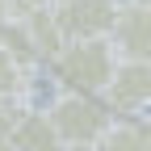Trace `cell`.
Returning a JSON list of instances; mask_svg holds the SVG:
<instances>
[{"mask_svg": "<svg viewBox=\"0 0 151 151\" xmlns=\"http://www.w3.org/2000/svg\"><path fill=\"white\" fill-rule=\"evenodd\" d=\"M34 4H46V0H9V9H13V17H17V13H25V9H34Z\"/></svg>", "mask_w": 151, "mask_h": 151, "instance_id": "8fae6325", "label": "cell"}, {"mask_svg": "<svg viewBox=\"0 0 151 151\" xmlns=\"http://www.w3.org/2000/svg\"><path fill=\"white\" fill-rule=\"evenodd\" d=\"M109 113H147L151 105V59H118L97 92Z\"/></svg>", "mask_w": 151, "mask_h": 151, "instance_id": "3957f363", "label": "cell"}, {"mask_svg": "<svg viewBox=\"0 0 151 151\" xmlns=\"http://www.w3.org/2000/svg\"><path fill=\"white\" fill-rule=\"evenodd\" d=\"M29 92H34V67L17 63L0 46V105H25Z\"/></svg>", "mask_w": 151, "mask_h": 151, "instance_id": "9c48e42d", "label": "cell"}, {"mask_svg": "<svg viewBox=\"0 0 151 151\" xmlns=\"http://www.w3.org/2000/svg\"><path fill=\"white\" fill-rule=\"evenodd\" d=\"M97 147L101 151H151V122H147V113H109Z\"/></svg>", "mask_w": 151, "mask_h": 151, "instance_id": "ba28073f", "label": "cell"}, {"mask_svg": "<svg viewBox=\"0 0 151 151\" xmlns=\"http://www.w3.org/2000/svg\"><path fill=\"white\" fill-rule=\"evenodd\" d=\"M13 21L21 25V34H25V42H29V50H34V59H38V63H46L50 55L67 42L63 29H59V21H55V13H50V0H46V4L25 9V13H17Z\"/></svg>", "mask_w": 151, "mask_h": 151, "instance_id": "8992f818", "label": "cell"}, {"mask_svg": "<svg viewBox=\"0 0 151 151\" xmlns=\"http://www.w3.org/2000/svg\"><path fill=\"white\" fill-rule=\"evenodd\" d=\"M113 63H118V55H113L109 38H67L46 59L55 84L71 92H101Z\"/></svg>", "mask_w": 151, "mask_h": 151, "instance_id": "6da1fadb", "label": "cell"}, {"mask_svg": "<svg viewBox=\"0 0 151 151\" xmlns=\"http://www.w3.org/2000/svg\"><path fill=\"white\" fill-rule=\"evenodd\" d=\"M50 13L63 38H105L118 13V0H50Z\"/></svg>", "mask_w": 151, "mask_h": 151, "instance_id": "5b68a950", "label": "cell"}, {"mask_svg": "<svg viewBox=\"0 0 151 151\" xmlns=\"http://www.w3.org/2000/svg\"><path fill=\"white\" fill-rule=\"evenodd\" d=\"M46 118L55 126V139L59 147H97L101 130L109 122V109L97 92H71L59 88L46 105Z\"/></svg>", "mask_w": 151, "mask_h": 151, "instance_id": "7a4b0ae2", "label": "cell"}, {"mask_svg": "<svg viewBox=\"0 0 151 151\" xmlns=\"http://www.w3.org/2000/svg\"><path fill=\"white\" fill-rule=\"evenodd\" d=\"M9 147H13V151H55V147H59L55 126H50V118H46V109H34L29 101L17 105Z\"/></svg>", "mask_w": 151, "mask_h": 151, "instance_id": "52a82bcc", "label": "cell"}, {"mask_svg": "<svg viewBox=\"0 0 151 151\" xmlns=\"http://www.w3.org/2000/svg\"><path fill=\"white\" fill-rule=\"evenodd\" d=\"M105 38L118 59H151V0H118Z\"/></svg>", "mask_w": 151, "mask_h": 151, "instance_id": "277c9868", "label": "cell"}, {"mask_svg": "<svg viewBox=\"0 0 151 151\" xmlns=\"http://www.w3.org/2000/svg\"><path fill=\"white\" fill-rule=\"evenodd\" d=\"M13 118H17V105H0V151L9 147V134H13Z\"/></svg>", "mask_w": 151, "mask_h": 151, "instance_id": "30bf717a", "label": "cell"}]
</instances>
